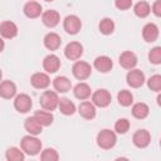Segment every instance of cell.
<instances>
[{
	"mask_svg": "<svg viewBox=\"0 0 161 161\" xmlns=\"http://www.w3.org/2000/svg\"><path fill=\"white\" fill-rule=\"evenodd\" d=\"M20 147L24 153L29 156H35L42 151V142L33 135H26L20 141Z\"/></svg>",
	"mask_w": 161,
	"mask_h": 161,
	"instance_id": "6da1fadb",
	"label": "cell"
},
{
	"mask_svg": "<svg viewBox=\"0 0 161 161\" xmlns=\"http://www.w3.org/2000/svg\"><path fill=\"white\" fill-rule=\"evenodd\" d=\"M117 142V136L112 130L104 128L97 135V145L103 150H111Z\"/></svg>",
	"mask_w": 161,
	"mask_h": 161,
	"instance_id": "7a4b0ae2",
	"label": "cell"
},
{
	"mask_svg": "<svg viewBox=\"0 0 161 161\" xmlns=\"http://www.w3.org/2000/svg\"><path fill=\"white\" fill-rule=\"evenodd\" d=\"M40 106L43 109L47 111H54L58 107V102H59V97L55 91H44L43 94L40 96Z\"/></svg>",
	"mask_w": 161,
	"mask_h": 161,
	"instance_id": "3957f363",
	"label": "cell"
},
{
	"mask_svg": "<svg viewBox=\"0 0 161 161\" xmlns=\"http://www.w3.org/2000/svg\"><path fill=\"white\" fill-rule=\"evenodd\" d=\"M72 73H73V75H74L77 79L84 80V79H87V78L91 75V73H92V67H91V64L87 63V62L77 60V62L73 64V67H72Z\"/></svg>",
	"mask_w": 161,
	"mask_h": 161,
	"instance_id": "277c9868",
	"label": "cell"
},
{
	"mask_svg": "<svg viewBox=\"0 0 161 161\" xmlns=\"http://www.w3.org/2000/svg\"><path fill=\"white\" fill-rule=\"evenodd\" d=\"M112 101V96L107 89H97L92 93V103L99 108H104L109 106Z\"/></svg>",
	"mask_w": 161,
	"mask_h": 161,
	"instance_id": "5b68a950",
	"label": "cell"
},
{
	"mask_svg": "<svg viewBox=\"0 0 161 161\" xmlns=\"http://www.w3.org/2000/svg\"><path fill=\"white\" fill-rule=\"evenodd\" d=\"M63 28L64 30L70 34V35H75L79 33L80 28H82V21L77 15H67L63 20Z\"/></svg>",
	"mask_w": 161,
	"mask_h": 161,
	"instance_id": "8992f818",
	"label": "cell"
},
{
	"mask_svg": "<svg viewBox=\"0 0 161 161\" xmlns=\"http://www.w3.org/2000/svg\"><path fill=\"white\" fill-rule=\"evenodd\" d=\"M64 55L69 60H78L83 55V45L79 42H70L64 48Z\"/></svg>",
	"mask_w": 161,
	"mask_h": 161,
	"instance_id": "52a82bcc",
	"label": "cell"
},
{
	"mask_svg": "<svg viewBox=\"0 0 161 161\" xmlns=\"http://www.w3.org/2000/svg\"><path fill=\"white\" fill-rule=\"evenodd\" d=\"M33 106V102H31V98L30 96L25 94V93H20L15 97L14 99V108L19 112V113H26L30 111Z\"/></svg>",
	"mask_w": 161,
	"mask_h": 161,
	"instance_id": "ba28073f",
	"label": "cell"
},
{
	"mask_svg": "<svg viewBox=\"0 0 161 161\" xmlns=\"http://www.w3.org/2000/svg\"><path fill=\"white\" fill-rule=\"evenodd\" d=\"M127 84L132 88H140L145 83V74L140 69H130L127 75H126Z\"/></svg>",
	"mask_w": 161,
	"mask_h": 161,
	"instance_id": "9c48e42d",
	"label": "cell"
},
{
	"mask_svg": "<svg viewBox=\"0 0 161 161\" xmlns=\"http://www.w3.org/2000/svg\"><path fill=\"white\" fill-rule=\"evenodd\" d=\"M132 142L138 148H145L151 142V135L147 130H137L132 136Z\"/></svg>",
	"mask_w": 161,
	"mask_h": 161,
	"instance_id": "30bf717a",
	"label": "cell"
},
{
	"mask_svg": "<svg viewBox=\"0 0 161 161\" xmlns=\"http://www.w3.org/2000/svg\"><path fill=\"white\" fill-rule=\"evenodd\" d=\"M118 62H119V65L125 69H133L137 64V57L133 52L131 50H126L123 53H121L119 58H118Z\"/></svg>",
	"mask_w": 161,
	"mask_h": 161,
	"instance_id": "8fae6325",
	"label": "cell"
},
{
	"mask_svg": "<svg viewBox=\"0 0 161 161\" xmlns=\"http://www.w3.org/2000/svg\"><path fill=\"white\" fill-rule=\"evenodd\" d=\"M30 83L36 89H45L50 84V78L47 73L36 72L30 77Z\"/></svg>",
	"mask_w": 161,
	"mask_h": 161,
	"instance_id": "7c38bea8",
	"label": "cell"
},
{
	"mask_svg": "<svg viewBox=\"0 0 161 161\" xmlns=\"http://www.w3.org/2000/svg\"><path fill=\"white\" fill-rule=\"evenodd\" d=\"M0 35L5 39H13L18 35V26L10 20H5L0 24Z\"/></svg>",
	"mask_w": 161,
	"mask_h": 161,
	"instance_id": "4fadbf2b",
	"label": "cell"
},
{
	"mask_svg": "<svg viewBox=\"0 0 161 161\" xmlns=\"http://www.w3.org/2000/svg\"><path fill=\"white\" fill-rule=\"evenodd\" d=\"M23 11H24V14H25L26 18H29V19H35V18H38V16L42 15L43 9H42V5H40L39 3H36V1H34V0H30V1H28V3L24 5Z\"/></svg>",
	"mask_w": 161,
	"mask_h": 161,
	"instance_id": "5bb4252c",
	"label": "cell"
},
{
	"mask_svg": "<svg viewBox=\"0 0 161 161\" xmlns=\"http://www.w3.org/2000/svg\"><path fill=\"white\" fill-rule=\"evenodd\" d=\"M42 21L48 28H55L60 21V15L55 10H47L42 13Z\"/></svg>",
	"mask_w": 161,
	"mask_h": 161,
	"instance_id": "9a60e30c",
	"label": "cell"
},
{
	"mask_svg": "<svg viewBox=\"0 0 161 161\" xmlns=\"http://www.w3.org/2000/svg\"><path fill=\"white\" fill-rule=\"evenodd\" d=\"M93 67H94L98 72H101V73H108V72L112 69V67H113V62H112V59H111L109 57H107V55H99V57H97V58L94 59Z\"/></svg>",
	"mask_w": 161,
	"mask_h": 161,
	"instance_id": "2e32d148",
	"label": "cell"
},
{
	"mask_svg": "<svg viewBox=\"0 0 161 161\" xmlns=\"http://www.w3.org/2000/svg\"><path fill=\"white\" fill-rule=\"evenodd\" d=\"M142 36H143V40L147 43H153L155 40H157V38H158L157 25L153 23H147L142 28Z\"/></svg>",
	"mask_w": 161,
	"mask_h": 161,
	"instance_id": "e0dca14e",
	"label": "cell"
},
{
	"mask_svg": "<svg viewBox=\"0 0 161 161\" xmlns=\"http://www.w3.org/2000/svg\"><path fill=\"white\" fill-rule=\"evenodd\" d=\"M43 68L47 73H55L60 68V59L55 54H49L43 60Z\"/></svg>",
	"mask_w": 161,
	"mask_h": 161,
	"instance_id": "ac0fdd59",
	"label": "cell"
},
{
	"mask_svg": "<svg viewBox=\"0 0 161 161\" xmlns=\"http://www.w3.org/2000/svg\"><path fill=\"white\" fill-rule=\"evenodd\" d=\"M16 94V86L11 80L0 82V97L4 99H10Z\"/></svg>",
	"mask_w": 161,
	"mask_h": 161,
	"instance_id": "d6986e66",
	"label": "cell"
},
{
	"mask_svg": "<svg viewBox=\"0 0 161 161\" xmlns=\"http://www.w3.org/2000/svg\"><path fill=\"white\" fill-rule=\"evenodd\" d=\"M78 113L86 119H93L96 117V106L92 102L83 101L78 106Z\"/></svg>",
	"mask_w": 161,
	"mask_h": 161,
	"instance_id": "ffe728a7",
	"label": "cell"
},
{
	"mask_svg": "<svg viewBox=\"0 0 161 161\" xmlns=\"http://www.w3.org/2000/svg\"><path fill=\"white\" fill-rule=\"evenodd\" d=\"M24 128H25V131H26L29 135H33V136H38V135H40L42 131H43V126L38 122V119H36L34 116L28 117V118L25 119V122H24Z\"/></svg>",
	"mask_w": 161,
	"mask_h": 161,
	"instance_id": "44dd1931",
	"label": "cell"
},
{
	"mask_svg": "<svg viewBox=\"0 0 161 161\" xmlns=\"http://www.w3.org/2000/svg\"><path fill=\"white\" fill-rule=\"evenodd\" d=\"M43 42H44V47L47 49H49V50H57L60 47V44H62V38L57 33L50 31V33H48L44 36V40Z\"/></svg>",
	"mask_w": 161,
	"mask_h": 161,
	"instance_id": "7402d4cb",
	"label": "cell"
},
{
	"mask_svg": "<svg viewBox=\"0 0 161 161\" xmlns=\"http://www.w3.org/2000/svg\"><path fill=\"white\" fill-rule=\"evenodd\" d=\"M53 87L57 92L59 93H65L68 91H70L72 88V82L65 77V75H58L57 78H54L53 80Z\"/></svg>",
	"mask_w": 161,
	"mask_h": 161,
	"instance_id": "603a6c76",
	"label": "cell"
},
{
	"mask_svg": "<svg viewBox=\"0 0 161 161\" xmlns=\"http://www.w3.org/2000/svg\"><path fill=\"white\" fill-rule=\"evenodd\" d=\"M73 93H74V96H75L78 99L84 101V99H88V98L91 97L92 91H91V87H89L87 83L80 82V83H78V84L74 86Z\"/></svg>",
	"mask_w": 161,
	"mask_h": 161,
	"instance_id": "cb8c5ba5",
	"label": "cell"
},
{
	"mask_svg": "<svg viewBox=\"0 0 161 161\" xmlns=\"http://www.w3.org/2000/svg\"><path fill=\"white\" fill-rule=\"evenodd\" d=\"M132 116L135 117V118H137V119H143V118H146L147 116H148V113H150V108H148V106L146 104V103H143V102H138V103H135L133 106H132Z\"/></svg>",
	"mask_w": 161,
	"mask_h": 161,
	"instance_id": "d4e9b609",
	"label": "cell"
},
{
	"mask_svg": "<svg viewBox=\"0 0 161 161\" xmlns=\"http://www.w3.org/2000/svg\"><path fill=\"white\" fill-rule=\"evenodd\" d=\"M58 108H59V111H60L63 114H65V116H72V114L75 112V104H74L69 98H67V97H63V98L59 99V102H58Z\"/></svg>",
	"mask_w": 161,
	"mask_h": 161,
	"instance_id": "484cf974",
	"label": "cell"
},
{
	"mask_svg": "<svg viewBox=\"0 0 161 161\" xmlns=\"http://www.w3.org/2000/svg\"><path fill=\"white\" fill-rule=\"evenodd\" d=\"M34 117L38 119V122L43 126V127H48L53 123V114L50 111H47V109H43V111H36L34 113Z\"/></svg>",
	"mask_w": 161,
	"mask_h": 161,
	"instance_id": "4316f807",
	"label": "cell"
},
{
	"mask_svg": "<svg viewBox=\"0 0 161 161\" xmlns=\"http://www.w3.org/2000/svg\"><path fill=\"white\" fill-rule=\"evenodd\" d=\"M133 13L138 18H146L151 13V6H150V4L147 1H138L133 6Z\"/></svg>",
	"mask_w": 161,
	"mask_h": 161,
	"instance_id": "83f0119b",
	"label": "cell"
},
{
	"mask_svg": "<svg viewBox=\"0 0 161 161\" xmlns=\"http://www.w3.org/2000/svg\"><path fill=\"white\" fill-rule=\"evenodd\" d=\"M5 157L8 161H24L25 153L18 147H9L5 152Z\"/></svg>",
	"mask_w": 161,
	"mask_h": 161,
	"instance_id": "f1b7e54d",
	"label": "cell"
},
{
	"mask_svg": "<svg viewBox=\"0 0 161 161\" xmlns=\"http://www.w3.org/2000/svg\"><path fill=\"white\" fill-rule=\"evenodd\" d=\"M98 29L99 31L103 34V35H109L114 31V21L109 18H104L99 21V25H98Z\"/></svg>",
	"mask_w": 161,
	"mask_h": 161,
	"instance_id": "f546056e",
	"label": "cell"
},
{
	"mask_svg": "<svg viewBox=\"0 0 161 161\" xmlns=\"http://www.w3.org/2000/svg\"><path fill=\"white\" fill-rule=\"evenodd\" d=\"M117 101H118V103H119L121 106L128 107V106H131L132 102H133V96H132V93H131L130 91L122 89V91H119L118 94H117Z\"/></svg>",
	"mask_w": 161,
	"mask_h": 161,
	"instance_id": "4dcf8cb0",
	"label": "cell"
},
{
	"mask_svg": "<svg viewBox=\"0 0 161 161\" xmlns=\"http://www.w3.org/2000/svg\"><path fill=\"white\" fill-rule=\"evenodd\" d=\"M147 87L153 92H160L161 91V75L160 74L151 75L147 80Z\"/></svg>",
	"mask_w": 161,
	"mask_h": 161,
	"instance_id": "1f68e13d",
	"label": "cell"
},
{
	"mask_svg": "<svg viewBox=\"0 0 161 161\" xmlns=\"http://www.w3.org/2000/svg\"><path fill=\"white\" fill-rule=\"evenodd\" d=\"M58 158H59L58 152L54 148H50V147L43 150L42 153H40V160L42 161H57Z\"/></svg>",
	"mask_w": 161,
	"mask_h": 161,
	"instance_id": "d6a6232c",
	"label": "cell"
},
{
	"mask_svg": "<svg viewBox=\"0 0 161 161\" xmlns=\"http://www.w3.org/2000/svg\"><path fill=\"white\" fill-rule=\"evenodd\" d=\"M130 130V121L127 118H119L114 123V131L119 135H125Z\"/></svg>",
	"mask_w": 161,
	"mask_h": 161,
	"instance_id": "836d02e7",
	"label": "cell"
},
{
	"mask_svg": "<svg viewBox=\"0 0 161 161\" xmlns=\"http://www.w3.org/2000/svg\"><path fill=\"white\" fill-rule=\"evenodd\" d=\"M148 60L152 64H160L161 63V47H155L148 53Z\"/></svg>",
	"mask_w": 161,
	"mask_h": 161,
	"instance_id": "e575fe53",
	"label": "cell"
},
{
	"mask_svg": "<svg viewBox=\"0 0 161 161\" xmlns=\"http://www.w3.org/2000/svg\"><path fill=\"white\" fill-rule=\"evenodd\" d=\"M114 5L119 10H127L132 6V0H114Z\"/></svg>",
	"mask_w": 161,
	"mask_h": 161,
	"instance_id": "d590c367",
	"label": "cell"
},
{
	"mask_svg": "<svg viewBox=\"0 0 161 161\" xmlns=\"http://www.w3.org/2000/svg\"><path fill=\"white\" fill-rule=\"evenodd\" d=\"M151 11H152L156 16H161V0H156V1L152 4Z\"/></svg>",
	"mask_w": 161,
	"mask_h": 161,
	"instance_id": "8d00e7d4",
	"label": "cell"
},
{
	"mask_svg": "<svg viewBox=\"0 0 161 161\" xmlns=\"http://www.w3.org/2000/svg\"><path fill=\"white\" fill-rule=\"evenodd\" d=\"M4 48H5V43H4L3 38H0V53L4 50Z\"/></svg>",
	"mask_w": 161,
	"mask_h": 161,
	"instance_id": "74e56055",
	"label": "cell"
},
{
	"mask_svg": "<svg viewBox=\"0 0 161 161\" xmlns=\"http://www.w3.org/2000/svg\"><path fill=\"white\" fill-rule=\"evenodd\" d=\"M1 77H3V72H1V69H0V80H1Z\"/></svg>",
	"mask_w": 161,
	"mask_h": 161,
	"instance_id": "f35d334b",
	"label": "cell"
},
{
	"mask_svg": "<svg viewBox=\"0 0 161 161\" xmlns=\"http://www.w3.org/2000/svg\"><path fill=\"white\" fill-rule=\"evenodd\" d=\"M45 1H48V3H49V1H54V0H45Z\"/></svg>",
	"mask_w": 161,
	"mask_h": 161,
	"instance_id": "ab89813d",
	"label": "cell"
},
{
	"mask_svg": "<svg viewBox=\"0 0 161 161\" xmlns=\"http://www.w3.org/2000/svg\"><path fill=\"white\" fill-rule=\"evenodd\" d=\"M29 1H30V0H29Z\"/></svg>",
	"mask_w": 161,
	"mask_h": 161,
	"instance_id": "60d3db41",
	"label": "cell"
}]
</instances>
